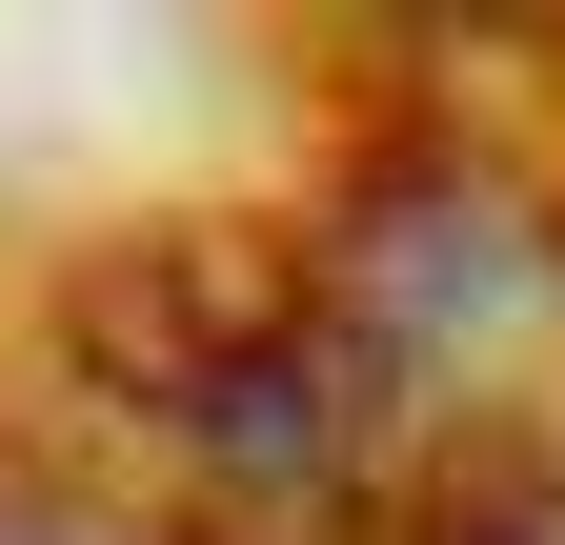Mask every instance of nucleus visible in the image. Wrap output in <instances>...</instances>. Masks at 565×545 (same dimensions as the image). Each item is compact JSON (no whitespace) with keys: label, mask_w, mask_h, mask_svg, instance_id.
Wrapping results in <instances>:
<instances>
[{"label":"nucleus","mask_w":565,"mask_h":545,"mask_svg":"<svg viewBox=\"0 0 565 545\" xmlns=\"http://www.w3.org/2000/svg\"><path fill=\"white\" fill-rule=\"evenodd\" d=\"M0 545H202L162 485H121V464H41V445H0Z\"/></svg>","instance_id":"7ed1b4c3"},{"label":"nucleus","mask_w":565,"mask_h":545,"mask_svg":"<svg viewBox=\"0 0 565 545\" xmlns=\"http://www.w3.org/2000/svg\"><path fill=\"white\" fill-rule=\"evenodd\" d=\"M61 364L141 464L243 485V505H364L384 445L424 425V384L364 323L323 223H121V243H82L61 263Z\"/></svg>","instance_id":"f257e3e1"},{"label":"nucleus","mask_w":565,"mask_h":545,"mask_svg":"<svg viewBox=\"0 0 565 545\" xmlns=\"http://www.w3.org/2000/svg\"><path fill=\"white\" fill-rule=\"evenodd\" d=\"M404 545H565V425H465L424 464Z\"/></svg>","instance_id":"f03ea898"}]
</instances>
